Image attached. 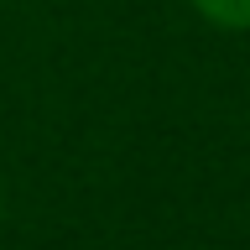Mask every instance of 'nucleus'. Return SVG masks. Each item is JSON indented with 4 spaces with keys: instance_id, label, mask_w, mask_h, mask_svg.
I'll return each instance as SVG.
<instances>
[{
    "instance_id": "obj_1",
    "label": "nucleus",
    "mask_w": 250,
    "mask_h": 250,
    "mask_svg": "<svg viewBox=\"0 0 250 250\" xmlns=\"http://www.w3.org/2000/svg\"><path fill=\"white\" fill-rule=\"evenodd\" d=\"M203 21H214L224 31H250V0H193Z\"/></svg>"
}]
</instances>
